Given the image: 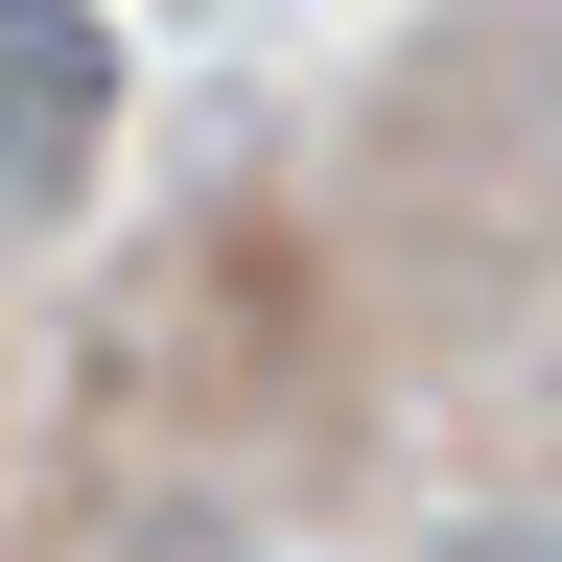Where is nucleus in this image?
Returning <instances> with one entry per match:
<instances>
[{"instance_id": "2", "label": "nucleus", "mask_w": 562, "mask_h": 562, "mask_svg": "<svg viewBox=\"0 0 562 562\" xmlns=\"http://www.w3.org/2000/svg\"><path fill=\"white\" fill-rule=\"evenodd\" d=\"M446 562H562V516H492V539H446Z\"/></svg>"}, {"instance_id": "1", "label": "nucleus", "mask_w": 562, "mask_h": 562, "mask_svg": "<svg viewBox=\"0 0 562 562\" xmlns=\"http://www.w3.org/2000/svg\"><path fill=\"white\" fill-rule=\"evenodd\" d=\"M117 165V24L94 0H0V235H47Z\"/></svg>"}]
</instances>
